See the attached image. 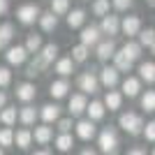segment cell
<instances>
[{
	"instance_id": "obj_20",
	"label": "cell",
	"mask_w": 155,
	"mask_h": 155,
	"mask_svg": "<svg viewBox=\"0 0 155 155\" xmlns=\"http://www.w3.org/2000/svg\"><path fill=\"white\" fill-rule=\"evenodd\" d=\"M67 91H70V84H67L65 79H58V81H53L51 88H49L51 97H56V100H63V97L67 95Z\"/></svg>"
},
{
	"instance_id": "obj_1",
	"label": "cell",
	"mask_w": 155,
	"mask_h": 155,
	"mask_svg": "<svg viewBox=\"0 0 155 155\" xmlns=\"http://www.w3.org/2000/svg\"><path fill=\"white\" fill-rule=\"evenodd\" d=\"M97 143H100V150L104 155H116L118 153V134L114 127H104L97 137Z\"/></svg>"
},
{
	"instance_id": "obj_48",
	"label": "cell",
	"mask_w": 155,
	"mask_h": 155,
	"mask_svg": "<svg viewBox=\"0 0 155 155\" xmlns=\"http://www.w3.org/2000/svg\"><path fill=\"white\" fill-rule=\"evenodd\" d=\"M81 155H97L95 150H91V148H86V150H81Z\"/></svg>"
},
{
	"instance_id": "obj_35",
	"label": "cell",
	"mask_w": 155,
	"mask_h": 155,
	"mask_svg": "<svg viewBox=\"0 0 155 155\" xmlns=\"http://www.w3.org/2000/svg\"><path fill=\"white\" fill-rule=\"evenodd\" d=\"M141 109H146L148 114L155 111V91H146L141 95Z\"/></svg>"
},
{
	"instance_id": "obj_10",
	"label": "cell",
	"mask_w": 155,
	"mask_h": 155,
	"mask_svg": "<svg viewBox=\"0 0 155 155\" xmlns=\"http://www.w3.org/2000/svg\"><path fill=\"white\" fill-rule=\"evenodd\" d=\"M86 107H88V102H86L84 93H77V95L70 97V114L72 116H81V114L86 111Z\"/></svg>"
},
{
	"instance_id": "obj_23",
	"label": "cell",
	"mask_w": 155,
	"mask_h": 155,
	"mask_svg": "<svg viewBox=\"0 0 155 155\" xmlns=\"http://www.w3.org/2000/svg\"><path fill=\"white\" fill-rule=\"evenodd\" d=\"M139 79L146 84H155V63H141L139 65Z\"/></svg>"
},
{
	"instance_id": "obj_9",
	"label": "cell",
	"mask_w": 155,
	"mask_h": 155,
	"mask_svg": "<svg viewBox=\"0 0 155 155\" xmlns=\"http://www.w3.org/2000/svg\"><path fill=\"white\" fill-rule=\"evenodd\" d=\"M39 116H42L44 125L56 123V120L60 118V107H58V104H44V107L39 109Z\"/></svg>"
},
{
	"instance_id": "obj_32",
	"label": "cell",
	"mask_w": 155,
	"mask_h": 155,
	"mask_svg": "<svg viewBox=\"0 0 155 155\" xmlns=\"http://www.w3.org/2000/svg\"><path fill=\"white\" fill-rule=\"evenodd\" d=\"M88 53H91L88 46L77 44L74 49H72V63H84V60H88Z\"/></svg>"
},
{
	"instance_id": "obj_33",
	"label": "cell",
	"mask_w": 155,
	"mask_h": 155,
	"mask_svg": "<svg viewBox=\"0 0 155 155\" xmlns=\"http://www.w3.org/2000/svg\"><path fill=\"white\" fill-rule=\"evenodd\" d=\"M153 44H155V30L153 28L139 30V46H153Z\"/></svg>"
},
{
	"instance_id": "obj_38",
	"label": "cell",
	"mask_w": 155,
	"mask_h": 155,
	"mask_svg": "<svg viewBox=\"0 0 155 155\" xmlns=\"http://www.w3.org/2000/svg\"><path fill=\"white\" fill-rule=\"evenodd\" d=\"M14 143V130L12 127H2L0 130V148H7Z\"/></svg>"
},
{
	"instance_id": "obj_47",
	"label": "cell",
	"mask_w": 155,
	"mask_h": 155,
	"mask_svg": "<svg viewBox=\"0 0 155 155\" xmlns=\"http://www.w3.org/2000/svg\"><path fill=\"white\" fill-rule=\"evenodd\" d=\"M32 155H51V153H49V150H46V148H42V150H35V153H32Z\"/></svg>"
},
{
	"instance_id": "obj_29",
	"label": "cell",
	"mask_w": 155,
	"mask_h": 155,
	"mask_svg": "<svg viewBox=\"0 0 155 155\" xmlns=\"http://www.w3.org/2000/svg\"><path fill=\"white\" fill-rule=\"evenodd\" d=\"M42 35H28V39H26V49L28 53H39V49H42Z\"/></svg>"
},
{
	"instance_id": "obj_5",
	"label": "cell",
	"mask_w": 155,
	"mask_h": 155,
	"mask_svg": "<svg viewBox=\"0 0 155 155\" xmlns=\"http://www.w3.org/2000/svg\"><path fill=\"white\" fill-rule=\"evenodd\" d=\"M79 88L84 93H97V88H100V79L93 74V72H86V74H81L79 77Z\"/></svg>"
},
{
	"instance_id": "obj_17",
	"label": "cell",
	"mask_w": 155,
	"mask_h": 155,
	"mask_svg": "<svg viewBox=\"0 0 155 155\" xmlns=\"http://www.w3.org/2000/svg\"><path fill=\"white\" fill-rule=\"evenodd\" d=\"M100 81L111 91V88L118 84V70H116V67H104V70L100 72Z\"/></svg>"
},
{
	"instance_id": "obj_21",
	"label": "cell",
	"mask_w": 155,
	"mask_h": 155,
	"mask_svg": "<svg viewBox=\"0 0 155 155\" xmlns=\"http://www.w3.org/2000/svg\"><path fill=\"white\" fill-rule=\"evenodd\" d=\"M39 26H42V30L44 32H51L56 30V26H58V16H53L51 12H44V14H39Z\"/></svg>"
},
{
	"instance_id": "obj_49",
	"label": "cell",
	"mask_w": 155,
	"mask_h": 155,
	"mask_svg": "<svg viewBox=\"0 0 155 155\" xmlns=\"http://www.w3.org/2000/svg\"><path fill=\"white\" fill-rule=\"evenodd\" d=\"M146 2H148V5H150V7H155V0H146Z\"/></svg>"
},
{
	"instance_id": "obj_11",
	"label": "cell",
	"mask_w": 155,
	"mask_h": 155,
	"mask_svg": "<svg viewBox=\"0 0 155 155\" xmlns=\"http://www.w3.org/2000/svg\"><path fill=\"white\" fill-rule=\"evenodd\" d=\"M35 95H37V88L28 81L16 86V100H21V102H30V100H35Z\"/></svg>"
},
{
	"instance_id": "obj_42",
	"label": "cell",
	"mask_w": 155,
	"mask_h": 155,
	"mask_svg": "<svg viewBox=\"0 0 155 155\" xmlns=\"http://www.w3.org/2000/svg\"><path fill=\"white\" fill-rule=\"evenodd\" d=\"M58 130L63 134H70L72 130V118H58Z\"/></svg>"
},
{
	"instance_id": "obj_40",
	"label": "cell",
	"mask_w": 155,
	"mask_h": 155,
	"mask_svg": "<svg viewBox=\"0 0 155 155\" xmlns=\"http://www.w3.org/2000/svg\"><path fill=\"white\" fill-rule=\"evenodd\" d=\"M12 84V72L9 67H0V88H7Z\"/></svg>"
},
{
	"instance_id": "obj_16",
	"label": "cell",
	"mask_w": 155,
	"mask_h": 155,
	"mask_svg": "<svg viewBox=\"0 0 155 155\" xmlns=\"http://www.w3.org/2000/svg\"><path fill=\"white\" fill-rule=\"evenodd\" d=\"M32 139L44 146V143H49V141L53 139V130L49 127V125H37V127H35V132H32Z\"/></svg>"
},
{
	"instance_id": "obj_41",
	"label": "cell",
	"mask_w": 155,
	"mask_h": 155,
	"mask_svg": "<svg viewBox=\"0 0 155 155\" xmlns=\"http://www.w3.org/2000/svg\"><path fill=\"white\" fill-rule=\"evenodd\" d=\"M143 137H146V139H148V141H155V120H150V123H146L143 125Z\"/></svg>"
},
{
	"instance_id": "obj_46",
	"label": "cell",
	"mask_w": 155,
	"mask_h": 155,
	"mask_svg": "<svg viewBox=\"0 0 155 155\" xmlns=\"http://www.w3.org/2000/svg\"><path fill=\"white\" fill-rule=\"evenodd\" d=\"M127 155H146V153H143V148H132L127 150Z\"/></svg>"
},
{
	"instance_id": "obj_36",
	"label": "cell",
	"mask_w": 155,
	"mask_h": 155,
	"mask_svg": "<svg viewBox=\"0 0 155 155\" xmlns=\"http://www.w3.org/2000/svg\"><path fill=\"white\" fill-rule=\"evenodd\" d=\"M72 146H74V139H72V134H60L58 139H56V148H58L60 153H67Z\"/></svg>"
},
{
	"instance_id": "obj_8",
	"label": "cell",
	"mask_w": 155,
	"mask_h": 155,
	"mask_svg": "<svg viewBox=\"0 0 155 155\" xmlns=\"http://www.w3.org/2000/svg\"><path fill=\"white\" fill-rule=\"evenodd\" d=\"M118 30H120V21H118V16H114V14H107V16H102V26H100V32H104V35H118Z\"/></svg>"
},
{
	"instance_id": "obj_4",
	"label": "cell",
	"mask_w": 155,
	"mask_h": 155,
	"mask_svg": "<svg viewBox=\"0 0 155 155\" xmlns=\"http://www.w3.org/2000/svg\"><path fill=\"white\" fill-rule=\"evenodd\" d=\"M5 58H7V63L9 65H23L28 60V51L23 49V46H9L7 49V53H5Z\"/></svg>"
},
{
	"instance_id": "obj_53",
	"label": "cell",
	"mask_w": 155,
	"mask_h": 155,
	"mask_svg": "<svg viewBox=\"0 0 155 155\" xmlns=\"http://www.w3.org/2000/svg\"><path fill=\"white\" fill-rule=\"evenodd\" d=\"M0 49H2V44H0Z\"/></svg>"
},
{
	"instance_id": "obj_3",
	"label": "cell",
	"mask_w": 155,
	"mask_h": 155,
	"mask_svg": "<svg viewBox=\"0 0 155 155\" xmlns=\"http://www.w3.org/2000/svg\"><path fill=\"white\" fill-rule=\"evenodd\" d=\"M39 7L35 5V2H26V5H21L19 9H16V19L23 23V26H32L35 21L39 19Z\"/></svg>"
},
{
	"instance_id": "obj_27",
	"label": "cell",
	"mask_w": 155,
	"mask_h": 155,
	"mask_svg": "<svg viewBox=\"0 0 155 155\" xmlns=\"http://www.w3.org/2000/svg\"><path fill=\"white\" fill-rule=\"evenodd\" d=\"M16 107H5V109L0 111V120L5 123V127H12L14 123H16Z\"/></svg>"
},
{
	"instance_id": "obj_25",
	"label": "cell",
	"mask_w": 155,
	"mask_h": 155,
	"mask_svg": "<svg viewBox=\"0 0 155 155\" xmlns=\"http://www.w3.org/2000/svg\"><path fill=\"white\" fill-rule=\"evenodd\" d=\"M37 116H39V111L35 109V107H30V104L19 111V118H21V123H23V125H32L35 120H37Z\"/></svg>"
},
{
	"instance_id": "obj_50",
	"label": "cell",
	"mask_w": 155,
	"mask_h": 155,
	"mask_svg": "<svg viewBox=\"0 0 155 155\" xmlns=\"http://www.w3.org/2000/svg\"><path fill=\"white\" fill-rule=\"evenodd\" d=\"M150 51H153V56H155V44H153V46H150Z\"/></svg>"
},
{
	"instance_id": "obj_24",
	"label": "cell",
	"mask_w": 155,
	"mask_h": 155,
	"mask_svg": "<svg viewBox=\"0 0 155 155\" xmlns=\"http://www.w3.org/2000/svg\"><path fill=\"white\" fill-rule=\"evenodd\" d=\"M86 23V12L84 9H72L67 14V26L70 28H81Z\"/></svg>"
},
{
	"instance_id": "obj_12",
	"label": "cell",
	"mask_w": 155,
	"mask_h": 155,
	"mask_svg": "<svg viewBox=\"0 0 155 155\" xmlns=\"http://www.w3.org/2000/svg\"><path fill=\"white\" fill-rule=\"evenodd\" d=\"M95 123L93 120H79L77 123V134H79V139H84V141H88V139H93L95 137Z\"/></svg>"
},
{
	"instance_id": "obj_52",
	"label": "cell",
	"mask_w": 155,
	"mask_h": 155,
	"mask_svg": "<svg viewBox=\"0 0 155 155\" xmlns=\"http://www.w3.org/2000/svg\"><path fill=\"white\" fill-rule=\"evenodd\" d=\"M153 155H155V148H153Z\"/></svg>"
},
{
	"instance_id": "obj_45",
	"label": "cell",
	"mask_w": 155,
	"mask_h": 155,
	"mask_svg": "<svg viewBox=\"0 0 155 155\" xmlns=\"http://www.w3.org/2000/svg\"><path fill=\"white\" fill-rule=\"evenodd\" d=\"M5 104H7V95L0 91V109H5Z\"/></svg>"
},
{
	"instance_id": "obj_19",
	"label": "cell",
	"mask_w": 155,
	"mask_h": 155,
	"mask_svg": "<svg viewBox=\"0 0 155 155\" xmlns=\"http://www.w3.org/2000/svg\"><path fill=\"white\" fill-rule=\"evenodd\" d=\"M86 111H88V120H93V123H95V120H100V118H104V104L100 102V100H95V102H91L88 104V107H86Z\"/></svg>"
},
{
	"instance_id": "obj_2",
	"label": "cell",
	"mask_w": 155,
	"mask_h": 155,
	"mask_svg": "<svg viewBox=\"0 0 155 155\" xmlns=\"http://www.w3.org/2000/svg\"><path fill=\"white\" fill-rule=\"evenodd\" d=\"M120 127L127 132V134H139L143 130V118L139 116V114H134V111H127V114H120Z\"/></svg>"
},
{
	"instance_id": "obj_31",
	"label": "cell",
	"mask_w": 155,
	"mask_h": 155,
	"mask_svg": "<svg viewBox=\"0 0 155 155\" xmlns=\"http://www.w3.org/2000/svg\"><path fill=\"white\" fill-rule=\"evenodd\" d=\"M39 56L44 58V63H53V60L58 58V46L56 44H44L39 49Z\"/></svg>"
},
{
	"instance_id": "obj_7",
	"label": "cell",
	"mask_w": 155,
	"mask_h": 155,
	"mask_svg": "<svg viewBox=\"0 0 155 155\" xmlns=\"http://www.w3.org/2000/svg\"><path fill=\"white\" fill-rule=\"evenodd\" d=\"M120 30H123L127 37L139 35V30H141V19H139V16H125V19L120 21Z\"/></svg>"
},
{
	"instance_id": "obj_30",
	"label": "cell",
	"mask_w": 155,
	"mask_h": 155,
	"mask_svg": "<svg viewBox=\"0 0 155 155\" xmlns=\"http://www.w3.org/2000/svg\"><path fill=\"white\" fill-rule=\"evenodd\" d=\"M56 72H58L60 77H70L72 72H74V63H72V58H60L58 63H56Z\"/></svg>"
},
{
	"instance_id": "obj_28",
	"label": "cell",
	"mask_w": 155,
	"mask_h": 155,
	"mask_svg": "<svg viewBox=\"0 0 155 155\" xmlns=\"http://www.w3.org/2000/svg\"><path fill=\"white\" fill-rule=\"evenodd\" d=\"M120 51H123L125 56H127V58L132 60V63H134V60H139V58H141V46L137 44V42H127V44H125L123 49H120Z\"/></svg>"
},
{
	"instance_id": "obj_6",
	"label": "cell",
	"mask_w": 155,
	"mask_h": 155,
	"mask_svg": "<svg viewBox=\"0 0 155 155\" xmlns=\"http://www.w3.org/2000/svg\"><path fill=\"white\" fill-rule=\"evenodd\" d=\"M81 44L88 46V49L100 44V28L97 26H86L84 30H81Z\"/></svg>"
},
{
	"instance_id": "obj_14",
	"label": "cell",
	"mask_w": 155,
	"mask_h": 155,
	"mask_svg": "<svg viewBox=\"0 0 155 155\" xmlns=\"http://www.w3.org/2000/svg\"><path fill=\"white\" fill-rule=\"evenodd\" d=\"M95 53H97V58H100V60H109V58H114V53H116V44H114V39L100 42Z\"/></svg>"
},
{
	"instance_id": "obj_37",
	"label": "cell",
	"mask_w": 155,
	"mask_h": 155,
	"mask_svg": "<svg viewBox=\"0 0 155 155\" xmlns=\"http://www.w3.org/2000/svg\"><path fill=\"white\" fill-rule=\"evenodd\" d=\"M67 9H70V0H51V14L53 16L67 14Z\"/></svg>"
},
{
	"instance_id": "obj_15",
	"label": "cell",
	"mask_w": 155,
	"mask_h": 155,
	"mask_svg": "<svg viewBox=\"0 0 155 155\" xmlns=\"http://www.w3.org/2000/svg\"><path fill=\"white\" fill-rule=\"evenodd\" d=\"M139 91H141V81H139L137 77H127L123 81V93H120V95L137 97V95H139Z\"/></svg>"
},
{
	"instance_id": "obj_34",
	"label": "cell",
	"mask_w": 155,
	"mask_h": 155,
	"mask_svg": "<svg viewBox=\"0 0 155 155\" xmlns=\"http://www.w3.org/2000/svg\"><path fill=\"white\" fill-rule=\"evenodd\" d=\"M14 39V26L12 23H0V44H9Z\"/></svg>"
},
{
	"instance_id": "obj_18",
	"label": "cell",
	"mask_w": 155,
	"mask_h": 155,
	"mask_svg": "<svg viewBox=\"0 0 155 155\" xmlns=\"http://www.w3.org/2000/svg\"><path fill=\"white\" fill-rule=\"evenodd\" d=\"M102 104H104L109 111H116V109H120V104H123V95H120L118 91H109Z\"/></svg>"
},
{
	"instance_id": "obj_26",
	"label": "cell",
	"mask_w": 155,
	"mask_h": 155,
	"mask_svg": "<svg viewBox=\"0 0 155 155\" xmlns=\"http://www.w3.org/2000/svg\"><path fill=\"white\" fill-rule=\"evenodd\" d=\"M46 65H49V63H44V58H42V56H35V60L28 65L26 74H28L30 79H32V77H37V74H42V72L46 70Z\"/></svg>"
},
{
	"instance_id": "obj_39",
	"label": "cell",
	"mask_w": 155,
	"mask_h": 155,
	"mask_svg": "<svg viewBox=\"0 0 155 155\" xmlns=\"http://www.w3.org/2000/svg\"><path fill=\"white\" fill-rule=\"evenodd\" d=\"M93 14L95 16H107L109 14V0H95L93 2Z\"/></svg>"
},
{
	"instance_id": "obj_44",
	"label": "cell",
	"mask_w": 155,
	"mask_h": 155,
	"mask_svg": "<svg viewBox=\"0 0 155 155\" xmlns=\"http://www.w3.org/2000/svg\"><path fill=\"white\" fill-rule=\"evenodd\" d=\"M9 12V0H0V16Z\"/></svg>"
},
{
	"instance_id": "obj_43",
	"label": "cell",
	"mask_w": 155,
	"mask_h": 155,
	"mask_svg": "<svg viewBox=\"0 0 155 155\" xmlns=\"http://www.w3.org/2000/svg\"><path fill=\"white\" fill-rule=\"evenodd\" d=\"M111 5L116 7V9H120V12H125V9L132 7V0H111Z\"/></svg>"
},
{
	"instance_id": "obj_22",
	"label": "cell",
	"mask_w": 155,
	"mask_h": 155,
	"mask_svg": "<svg viewBox=\"0 0 155 155\" xmlns=\"http://www.w3.org/2000/svg\"><path fill=\"white\" fill-rule=\"evenodd\" d=\"M114 67H116L118 72H130L132 70V60H130L123 51H116L114 53Z\"/></svg>"
},
{
	"instance_id": "obj_51",
	"label": "cell",
	"mask_w": 155,
	"mask_h": 155,
	"mask_svg": "<svg viewBox=\"0 0 155 155\" xmlns=\"http://www.w3.org/2000/svg\"><path fill=\"white\" fill-rule=\"evenodd\" d=\"M0 155H5V153H2V148H0Z\"/></svg>"
},
{
	"instance_id": "obj_13",
	"label": "cell",
	"mask_w": 155,
	"mask_h": 155,
	"mask_svg": "<svg viewBox=\"0 0 155 155\" xmlns=\"http://www.w3.org/2000/svg\"><path fill=\"white\" fill-rule=\"evenodd\" d=\"M14 143H16V146H19L21 150H26L28 146L32 143V132H30L28 127L16 130V132H14Z\"/></svg>"
}]
</instances>
